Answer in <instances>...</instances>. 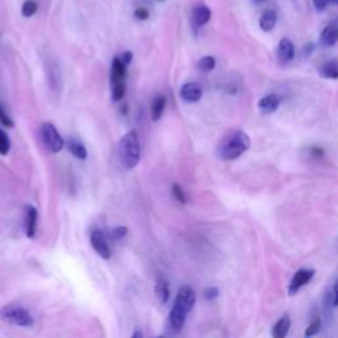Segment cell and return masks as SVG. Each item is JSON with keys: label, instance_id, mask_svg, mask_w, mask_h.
I'll use <instances>...</instances> for the list:
<instances>
[{"label": "cell", "instance_id": "7a4b0ae2", "mask_svg": "<svg viewBox=\"0 0 338 338\" xmlns=\"http://www.w3.org/2000/svg\"><path fill=\"white\" fill-rule=\"evenodd\" d=\"M119 156L126 168L136 166L140 160V144L136 131L127 132L119 142Z\"/></svg>", "mask_w": 338, "mask_h": 338}, {"label": "cell", "instance_id": "5bb4252c", "mask_svg": "<svg viewBox=\"0 0 338 338\" xmlns=\"http://www.w3.org/2000/svg\"><path fill=\"white\" fill-rule=\"evenodd\" d=\"M276 12L272 10H266L262 13V16H260L259 19L260 30L264 31V32H271V31L275 28V25H276Z\"/></svg>", "mask_w": 338, "mask_h": 338}, {"label": "cell", "instance_id": "7402d4cb", "mask_svg": "<svg viewBox=\"0 0 338 338\" xmlns=\"http://www.w3.org/2000/svg\"><path fill=\"white\" fill-rule=\"evenodd\" d=\"M215 68V59L211 55H205L199 61V69L204 73H209L214 70Z\"/></svg>", "mask_w": 338, "mask_h": 338}, {"label": "cell", "instance_id": "30bf717a", "mask_svg": "<svg viewBox=\"0 0 338 338\" xmlns=\"http://www.w3.org/2000/svg\"><path fill=\"white\" fill-rule=\"evenodd\" d=\"M280 103H281V98L276 94H268L264 95L263 98H260L259 103H258V107H259L260 112L263 115L272 114L277 108L280 107Z\"/></svg>", "mask_w": 338, "mask_h": 338}, {"label": "cell", "instance_id": "8992f818", "mask_svg": "<svg viewBox=\"0 0 338 338\" xmlns=\"http://www.w3.org/2000/svg\"><path fill=\"white\" fill-rule=\"evenodd\" d=\"M315 273V270H309V268H301V270H299L297 272H295V275H293L290 281V286H288V293H290V296H295L296 293L301 290L302 287H305L306 284L313 279Z\"/></svg>", "mask_w": 338, "mask_h": 338}, {"label": "cell", "instance_id": "6da1fadb", "mask_svg": "<svg viewBox=\"0 0 338 338\" xmlns=\"http://www.w3.org/2000/svg\"><path fill=\"white\" fill-rule=\"evenodd\" d=\"M251 147V140L248 135L243 131H234L229 136L222 140L221 146L218 148V153L222 160L231 161L241 157Z\"/></svg>", "mask_w": 338, "mask_h": 338}, {"label": "cell", "instance_id": "d590c367", "mask_svg": "<svg viewBox=\"0 0 338 338\" xmlns=\"http://www.w3.org/2000/svg\"><path fill=\"white\" fill-rule=\"evenodd\" d=\"M315 48H316L315 44H308V45H305V48H304V54L311 55L313 50H315Z\"/></svg>", "mask_w": 338, "mask_h": 338}, {"label": "cell", "instance_id": "83f0119b", "mask_svg": "<svg viewBox=\"0 0 338 338\" xmlns=\"http://www.w3.org/2000/svg\"><path fill=\"white\" fill-rule=\"evenodd\" d=\"M0 123L3 124L4 127H8V128H12V127L15 126L13 121L11 119L10 117H8V114H7L6 111H4V108L2 104H0Z\"/></svg>", "mask_w": 338, "mask_h": 338}, {"label": "cell", "instance_id": "8d00e7d4", "mask_svg": "<svg viewBox=\"0 0 338 338\" xmlns=\"http://www.w3.org/2000/svg\"><path fill=\"white\" fill-rule=\"evenodd\" d=\"M132 337H133V338H135V337H142V338H143V333L135 332V333H133V334H132Z\"/></svg>", "mask_w": 338, "mask_h": 338}, {"label": "cell", "instance_id": "44dd1931", "mask_svg": "<svg viewBox=\"0 0 338 338\" xmlns=\"http://www.w3.org/2000/svg\"><path fill=\"white\" fill-rule=\"evenodd\" d=\"M68 148L70 151L73 156L77 157L79 160H84L88 157V151L84 148V146L79 142H75V140H70L68 144Z\"/></svg>", "mask_w": 338, "mask_h": 338}, {"label": "cell", "instance_id": "52a82bcc", "mask_svg": "<svg viewBox=\"0 0 338 338\" xmlns=\"http://www.w3.org/2000/svg\"><path fill=\"white\" fill-rule=\"evenodd\" d=\"M195 304V292L188 286L181 287L176 296L175 305L184 309L186 313H189L193 309Z\"/></svg>", "mask_w": 338, "mask_h": 338}, {"label": "cell", "instance_id": "f35d334b", "mask_svg": "<svg viewBox=\"0 0 338 338\" xmlns=\"http://www.w3.org/2000/svg\"><path fill=\"white\" fill-rule=\"evenodd\" d=\"M257 2H264V0H257Z\"/></svg>", "mask_w": 338, "mask_h": 338}, {"label": "cell", "instance_id": "f1b7e54d", "mask_svg": "<svg viewBox=\"0 0 338 338\" xmlns=\"http://www.w3.org/2000/svg\"><path fill=\"white\" fill-rule=\"evenodd\" d=\"M127 233H128V229L126 226H118V228L111 230V237L118 241V239H122L123 237H126Z\"/></svg>", "mask_w": 338, "mask_h": 338}, {"label": "cell", "instance_id": "277c9868", "mask_svg": "<svg viewBox=\"0 0 338 338\" xmlns=\"http://www.w3.org/2000/svg\"><path fill=\"white\" fill-rule=\"evenodd\" d=\"M41 135L42 140H44V144L46 146L49 151L57 153L64 148V139L61 137V135L59 133V131L55 130V127L52 123H44L41 127Z\"/></svg>", "mask_w": 338, "mask_h": 338}, {"label": "cell", "instance_id": "4dcf8cb0", "mask_svg": "<svg viewBox=\"0 0 338 338\" xmlns=\"http://www.w3.org/2000/svg\"><path fill=\"white\" fill-rule=\"evenodd\" d=\"M135 16H136L139 20H147L148 19V16H150V12H148V10L144 8V7H139V8L135 11Z\"/></svg>", "mask_w": 338, "mask_h": 338}, {"label": "cell", "instance_id": "ffe728a7", "mask_svg": "<svg viewBox=\"0 0 338 338\" xmlns=\"http://www.w3.org/2000/svg\"><path fill=\"white\" fill-rule=\"evenodd\" d=\"M166 104V98L164 95H159V97L155 98V101L152 103V121H159L161 115L164 112V108H165Z\"/></svg>", "mask_w": 338, "mask_h": 338}, {"label": "cell", "instance_id": "9a60e30c", "mask_svg": "<svg viewBox=\"0 0 338 338\" xmlns=\"http://www.w3.org/2000/svg\"><path fill=\"white\" fill-rule=\"evenodd\" d=\"M192 17H193V24H194L195 26L205 25L209 20H210L211 11L209 10L206 6L201 4V6H197L194 10H193Z\"/></svg>", "mask_w": 338, "mask_h": 338}, {"label": "cell", "instance_id": "74e56055", "mask_svg": "<svg viewBox=\"0 0 338 338\" xmlns=\"http://www.w3.org/2000/svg\"><path fill=\"white\" fill-rule=\"evenodd\" d=\"M334 3H337V4H338V0H334Z\"/></svg>", "mask_w": 338, "mask_h": 338}, {"label": "cell", "instance_id": "8fae6325", "mask_svg": "<svg viewBox=\"0 0 338 338\" xmlns=\"http://www.w3.org/2000/svg\"><path fill=\"white\" fill-rule=\"evenodd\" d=\"M37 209L32 205H28L25 208V222H24V231L28 238H33L36 234L37 228Z\"/></svg>", "mask_w": 338, "mask_h": 338}, {"label": "cell", "instance_id": "d6986e66", "mask_svg": "<svg viewBox=\"0 0 338 338\" xmlns=\"http://www.w3.org/2000/svg\"><path fill=\"white\" fill-rule=\"evenodd\" d=\"M155 292H156L157 299L160 300L161 304H166L171 296V291H169V286L166 283V280L163 277H159L156 280V286H155Z\"/></svg>", "mask_w": 338, "mask_h": 338}, {"label": "cell", "instance_id": "d6a6232c", "mask_svg": "<svg viewBox=\"0 0 338 338\" xmlns=\"http://www.w3.org/2000/svg\"><path fill=\"white\" fill-rule=\"evenodd\" d=\"M311 152H312L313 157H324V155H325L324 151H322L320 147H312V148H311Z\"/></svg>", "mask_w": 338, "mask_h": 338}, {"label": "cell", "instance_id": "ab89813d", "mask_svg": "<svg viewBox=\"0 0 338 338\" xmlns=\"http://www.w3.org/2000/svg\"><path fill=\"white\" fill-rule=\"evenodd\" d=\"M159 2H164V0H159Z\"/></svg>", "mask_w": 338, "mask_h": 338}, {"label": "cell", "instance_id": "1f68e13d", "mask_svg": "<svg viewBox=\"0 0 338 338\" xmlns=\"http://www.w3.org/2000/svg\"><path fill=\"white\" fill-rule=\"evenodd\" d=\"M313 4H315L316 10L320 11V12H322V11L325 10L326 7H328L329 0H313Z\"/></svg>", "mask_w": 338, "mask_h": 338}, {"label": "cell", "instance_id": "603a6c76", "mask_svg": "<svg viewBox=\"0 0 338 338\" xmlns=\"http://www.w3.org/2000/svg\"><path fill=\"white\" fill-rule=\"evenodd\" d=\"M126 93V84L124 82H118V83H112V99L115 102L122 101V98L124 97Z\"/></svg>", "mask_w": 338, "mask_h": 338}, {"label": "cell", "instance_id": "3957f363", "mask_svg": "<svg viewBox=\"0 0 338 338\" xmlns=\"http://www.w3.org/2000/svg\"><path fill=\"white\" fill-rule=\"evenodd\" d=\"M0 317L12 325L25 326V328L33 325V317L31 316V313L16 304L4 305L0 309Z\"/></svg>", "mask_w": 338, "mask_h": 338}, {"label": "cell", "instance_id": "836d02e7", "mask_svg": "<svg viewBox=\"0 0 338 338\" xmlns=\"http://www.w3.org/2000/svg\"><path fill=\"white\" fill-rule=\"evenodd\" d=\"M121 60L124 62V64H126V65H128V64H130V62L132 61V53H131V52L122 53Z\"/></svg>", "mask_w": 338, "mask_h": 338}, {"label": "cell", "instance_id": "cb8c5ba5", "mask_svg": "<svg viewBox=\"0 0 338 338\" xmlns=\"http://www.w3.org/2000/svg\"><path fill=\"white\" fill-rule=\"evenodd\" d=\"M37 11V3L33 2V0H26L25 3L23 4V8H21V12L25 17L33 16Z\"/></svg>", "mask_w": 338, "mask_h": 338}, {"label": "cell", "instance_id": "e575fe53", "mask_svg": "<svg viewBox=\"0 0 338 338\" xmlns=\"http://www.w3.org/2000/svg\"><path fill=\"white\" fill-rule=\"evenodd\" d=\"M333 304L334 306H338V280L335 281L334 288H333Z\"/></svg>", "mask_w": 338, "mask_h": 338}, {"label": "cell", "instance_id": "4316f807", "mask_svg": "<svg viewBox=\"0 0 338 338\" xmlns=\"http://www.w3.org/2000/svg\"><path fill=\"white\" fill-rule=\"evenodd\" d=\"M172 193H173V197H175V199L177 200L180 204H185L186 202L185 193H184V190H182V188L179 185V184H175V185L172 186Z\"/></svg>", "mask_w": 338, "mask_h": 338}, {"label": "cell", "instance_id": "484cf974", "mask_svg": "<svg viewBox=\"0 0 338 338\" xmlns=\"http://www.w3.org/2000/svg\"><path fill=\"white\" fill-rule=\"evenodd\" d=\"M10 139H8V135L4 132L3 130H0V155L6 156L8 151H10Z\"/></svg>", "mask_w": 338, "mask_h": 338}, {"label": "cell", "instance_id": "f546056e", "mask_svg": "<svg viewBox=\"0 0 338 338\" xmlns=\"http://www.w3.org/2000/svg\"><path fill=\"white\" fill-rule=\"evenodd\" d=\"M204 296H205L206 300H214L219 296V290H218L217 287H209L204 292Z\"/></svg>", "mask_w": 338, "mask_h": 338}, {"label": "cell", "instance_id": "9c48e42d", "mask_svg": "<svg viewBox=\"0 0 338 338\" xmlns=\"http://www.w3.org/2000/svg\"><path fill=\"white\" fill-rule=\"evenodd\" d=\"M180 95L188 103H195L202 97V88L195 82H189L180 89Z\"/></svg>", "mask_w": 338, "mask_h": 338}, {"label": "cell", "instance_id": "4fadbf2b", "mask_svg": "<svg viewBox=\"0 0 338 338\" xmlns=\"http://www.w3.org/2000/svg\"><path fill=\"white\" fill-rule=\"evenodd\" d=\"M127 75V65L121 60V57H115L112 61V70H111V83L124 82Z\"/></svg>", "mask_w": 338, "mask_h": 338}, {"label": "cell", "instance_id": "ac0fdd59", "mask_svg": "<svg viewBox=\"0 0 338 338\" xmlns=\"http://www.w3.org/2000/svg\"><path fill=\"white\" fill-rule=\"evenodd\" d=\"M320 75L322 78L338 79V60H333L320 68Z\"/></svg>", "mask_w": 338, "mask_h": 338}, {"label": "cell", "instance_id": "7c38bea8", "mask_svg": "<svg viewBox=\"0 0 338 338\" xmlns=\"http://www.w3.org/2000/svg\"><path fill=\"white\" fill-rule=\"evenodd\" d=\"M277 59L283 64H288L295 57V45L290 39H281L277 45Z\"/></svg>", "mask_w": 338, "mask_h": 338}, {"label": "cell", "instance_id": "d4e9b609", "mask_svg": "<svg viewBox=\"0 0 338 338\" xmlns=\"http://www.w3.org/2000/svg\"><path fill=\"white\" fill-rule=\"evenodd\" d=\"M320 329H321V319L316 317V319L309 324L308 328H306L305 337H312V335L317 334V333L320 332Z\"/></svg>", "mask_w": 338, "mask_h": 338}, {"label": "cell", "instance_id": "ba28073f", "mask_svg": "<svg viewBox=\"0 0 338 338\" xmlns=\"http://www.w3.org/2000/svg\"><path fill=\"white\" fill-rule=\"evenodd\" d=\"M91 246L95 250V252L101 258H103V259H108L111 257L107 241H106L104 235L99 230H94L91 233Z\"/></svg>", "mask_w": 338, "mask_h": 338}, {"label": "cell", "instance_id": "2e32d148", "mask_svg": "<svg viewBox=\"0 0 338 338\" xmlns=\"http://www.w3.org/2000/svg\"><path fill=\"white\" fill-rule=\"evenodd\" d=\"M320 42L324 46H334L338 42V26L328 25L325 30L321 32Z\"/></svg>", "mask_w": 338, "mask_h": 338}, {"label": "cell", "instance_id": "e0dca14e", "mask_svg": "<svg viewBox=\"0 0 338 338\" xmlns=\"http://www.w3.org/2000/svg\"><path fill=\"white\" fill-rule=\"evenodd\" d=\"M291 329V319L288 316H283L281 319L272 326V335L275 338H284Z\"/></svg>", "mask_w": 338, "mask_h": 338}, {"label": "cell", "instance_id": "5b68a950", "mask_svg": "<svg viewBox=\"0 0 338 338\" xmlns=\"http://www.w3.org/2000/svg\"><path fill=\"white\" fill-rule=\"evenodd\" d=\"M186 315L188 313L184 309H181L177 305H173V308L171 309V313H169L168 322H166V332H168V334L176 335L181 332L182 328H184V324H185Z\"/></svg>", "mask_w": 338, "mask_h": 338}]
</instances>
